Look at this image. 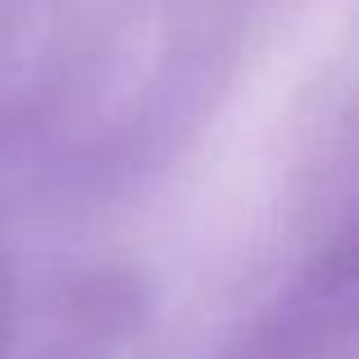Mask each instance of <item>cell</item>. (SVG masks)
<instances>
[{"instance_id":"6da1fadb","label":"cell","mask_w":359,"mask_h":359,"mask_svg":"<svg viewBox=\"0 0 359 359\" xmlns=\"http://www.w3.org/2000/svg\"><path fill=\"white\" fill-rule=\"evenodd\" d=\"M355 355V250L332 245L282 287L214 359H351Z\"/></svg>"},{"instance_id":"7a4b0ae2","label":"cell","mask_w":359,"mask_h":359,"mask_svg":"<svg viewBox=\"0 0 359 359\" xmlns=\"http://www.w3.org/2000/svg\"><path fill=\"white\" fill-rule=\"evenodd\" d=\"M14 337H18V314H14V287L0 273V359L14 355Z\"/></svg>"}]
</instances>
